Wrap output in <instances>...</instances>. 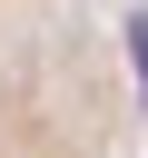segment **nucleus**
Here are the masks:
<instances>
[{
	"label": "nucleus",
	"instance_id": "f257e3e1",
	"mask_svg": "<svg viewBox=\"0 0 148 158\" xmlns=\"http://www.w3.org/2000/svg\"><path fill=\"white\" fill-rule=\"evenodd\" d=\"M128 69H138V99H148V20H128Z\"/></svg>",
	"mask_w": 148,
	"mask_h": 158
}]
</instances>
